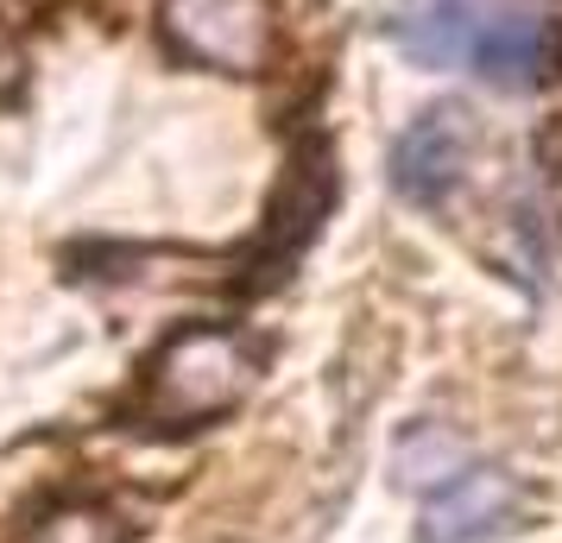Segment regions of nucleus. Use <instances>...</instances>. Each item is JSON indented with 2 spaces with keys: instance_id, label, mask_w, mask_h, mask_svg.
<instances>
[{
  "instance_id": "1",
  "label": "nucleus",
  "mask_w": 562,
  "mask_h": 543,
  "mask_svg": "<svg viewBox=\"0 0 562 543\" xmlns=\"http://www.w3.org/2000/svg\"><path fill=\"white\" fill-rule=\"evenodd\" d=\"M254 386V354L234 329H178L146 366L153 423H209L234 411Z\"/></svg>"
},
{
  "instance_id": "2",
  "label": "nucleus",
  "mask_w": 562,
  "mask_h": 543,
  "mask_svg": "<svg viewBox=\"0 0 562 543\" xmlns=\"http://www.w3.org/2000/svg\"><path fill=\"white\" fill-rule=\"evenodd\" d=\"M158 26L190 64H209L222 77H254L272 57V0H165Z\"/></svg>"
},
{
  "instance_id": "3",
  "label": "nucleus",
  "mask_w": 562,
  "mask_h": 543,
  "mask_svg": "<svg viewBox=\"0 0 562 543\" xmlns=\"http://www.w3.org/2000/svg\"><path fill=\"white\" fill-rule=\"evenodd\" d=\"M474 114L456 102L442 108H424L405 133H398V146H392V190L405 196V203H442L449 190L461 183L468 171V158H474Z\"/></svg>"
},
{
  "instance_id": "4",
  "label": "nucleus",
  "mask_w": 562,
  "mask_h": 543,
  "mask_svg": "<svg viewBox=\"0 0 562 543\" xmlns=\"http://www.w3.org/2000/svg\"><path fill=\"white\" fill-rule=\"evenodd\" d=\"M525 512V487L506 467H461L456 480L430 493L417 518V543H493Z\"/></svg>"
},
{
  "instance_id": "5",
  "label": "nucleus",
  "mask_w": 562,
  "mask_h": 543,
  "mask_svg": "<svg viewBox=\"0 0 562 543\" xmlns=\"http://www.w3.org/2000/svg\"><path fill=\"white\" fill-rule=\"evenodd\" d=\"M557 64V32L531 7H486L474 38V70L499 89H537Z\"/></svg>"
},
{
  "instance_id": "6",
  "label": "nucleus",
  "mask_w": 562,
  "mask_h": 543,
  "mask_svg": "<svg viewBox=\"0 0 562 543\" xmlns=\"http://www.w3.org/2000/svg\"><path fill=\"white\" fill-rule=\"evenodd\" d=\"M329 196H335L329 146L310 139V146H297V158H291V171H284V183H279V196H272V215H266V234H259V253L272 259V265H284V259L316 234V222L329 215Z\"/></svg>"
},
{
  "instance_id": "7",
  "label": "nucleus",
  "mask_w": 562,
  "mask_h": 543,
  "mask_svg": "<svg viewBox=\"0 0 562 543\" xmlns=\"http://www.w3.org/2000/svg\"><path fill=\"white\" fill-rule=\"evenodd\" d=\"M486 0H411L398 13V52L424 70H449V64H474V38H481Z\"/></svg>"
},
{
  "instance_id": "8",
  "label": "nucleus",
  "mask_w": 562,
  "mask_h": 543,
  "mask_svg": "<svg viewBox=\"0 0 562 543\" xmlns=\"http://www.w3.org/2000/svg\"><path fill=\"white\" fill-rule=\"evenodd\" d=\"M461 462H468V442L456 430H442V423H411L398 449H392V467H398L405 487H442V480L461 474Z\"/></svg>"
},
{
  "instance_id": "9",
  "label": "nucleus",
  "mask_w": 562,
  "mask_h": 543,
  "mask_svg": "<svg viewBox=\"0 0 562 543\" xmlns=\"http://www.w3.org/2000/svg\"><path fill=\"white\" fill-rule=\"evenodd\" d=\"M32 543H127V524L108 506H64L32 531Z\"/></svg>"
}]
</instances>
